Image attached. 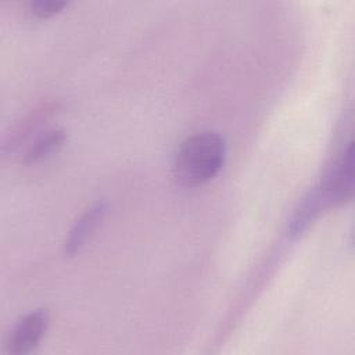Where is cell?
Wrapping results in <instances>:
<instances>
[{
    "label": "cell",
    "mask_w": 355,
    "mask_h": 355,
    "mask_svg": "<svg viewBox=\"0 0 355 355\" xmlns=\"http://www.w3.org/2000/svg\"><path fill=\"white\" fill-rule=\"evenodd\" d=\"M225 158L226 143L219 133L211 130L194 133L182 141L175 154V179L182 186H201L219 173Z\"/></svg>",
    "instance_id": "cell-1"
},
{
    "label": "cell",
    "mask_w": 355,
    "mask_h": 355,
    "mask_svg": "<svg viewBox=\"0 0 355 355\" xmlns=\"http://www.w3.org/2000/svg\"><path fill=\"white\" fill-rule=\"evenodd\" d=\"M354 187V144L348 143L340 159L331 166L322 186L316 189L327 207L344 202L352 196Z\"/></svg>",
    "instance_id": "cell-2"
},
{
    "label": "cell",
    "mask_w": 355,
    "mask_h": 355,
    "mask_svg": "<svg viewBox=\"0 0 355 355\" xmlns=\"http://www.w3.org/2000/svg\"><path fill=\"white\" fill-rule=\"evenodd\" d=\"M47 327V313L44 311H33L25 315L11 331L8 340V352L28 354L42 340Z\"/></svg>",
    "instance_id": "cell-3"
},
{
    "label": "cell",
    "mask_w": 355,
    "mask_h": 355,
    "mask_svg": "<svg viewBox=\"0 0 355 355\" xmlns=\"http://www.w3.org/2000/svg\"><path fill=\"white\" fill-rule=\"evenodd\" d=\"M104 212H105V202L100 201V202H96L93 207H90L76 220L68 237L65 239V244H64L65 254L73 255L86 244V241L92 237L93 232L96 230L98 222L103 219Z\"/></svg>",
    "instance_id": "cell-4"
},
{
    "label": "cell",
    "mask_w": 355,
    "mask_h": 355,
    "mask_svg": "<svg viewBox=\"0 0 355 355\" xmlns=\"http://www.w3.org/2000/svg\"><path fill=\"white\" fill-rule=\"evenodd\" d=\"M65 140V133L61 129H53L43 133L26 151L25 162L35 164L51 157L62 146Z\"/></svg>",
    "instance_id": "cell-5"
},
{
    "label": "cell",
    "mask_w": 355,
    "mask_h": 355,
    "mask_svg": "<svg viewBox=\"0 0 355 355\" xmlns=\"http://www.w3.org/2000/svg\"><path fill=\"white\" fill-rule=\"evenodd\" d=\"M67 6L65 1H54V0H35L29 3V10L33 15L39 18H47L57 14L61 8Z\"/></svg>",
    "instance_id": "cell-6"
}]
</instances>
